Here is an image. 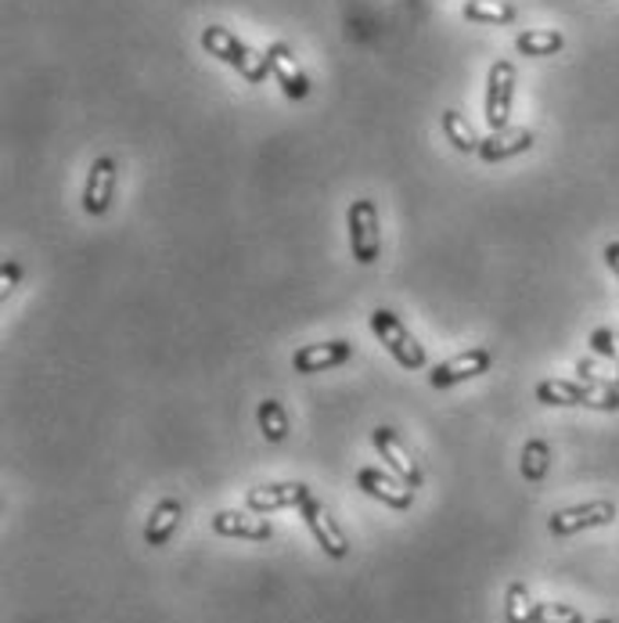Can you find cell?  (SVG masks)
I'll use <instances>...</instances> for the list:
<instances>
[{
  "label": "cell",
  "instance_id": "obj_1",
  "mask_svg": "<svg viewBox=\"0 0 619 623\" xmlns=\"http://www.w3.org/2000/svg\"><path fill=\"white\" fill-rule=\"evenodd\" d=\"M202 47L210 51L213 58H221L224 65H230L235 73H241L249 84H263L270 80V62L260 51H252L245 41H238L227 25H205L202 30Z\"/></svg>",
  "mask_w": 619,
  "mask_h": 623
},
{
  "label": "cell",
  "instance_id": "obj_2",
  "mask_svg": "<svg viewBox=\"0 0 619 623\" xmlns=\"http://www.w3.org/2000/svg\"><path fill=\"white\" fill-rule=\"evenodd\" d=\"M537 400L548 408H590V411H619V389H598L573 379H544L537 386Z\"/></svg>",
  "mask_w": 619,
  "mask_h": 623
},
{
  "label": "cell",
  "instance_id": "obj_3",
  "mask_svg": "<svg viewBox=\"0 0 619 623\" xmlns=\"http://www.w3.org/2000/svg\"><path fill=\"white\" fill-rule=\"evenodd\" d=\"M371 332L379 335V343L390 349V354L404 365L407 371H421L425 365H429V357H425V346L415 340V335L407 332V324L399 321L393 310H371Z\"/></svg>",
  "mask_w": 619,
  "mask_h": 623
},
{
  "label": "cell",
  "instance_id": "obj_4",
  "mask_svg": "<svg viewBox=\"0 0 619 623\" xmlns=\"http://www.w3.org/2000/svg\"><path fill=\"white\" fill-rule=\"evenodd\" d=\"M346 227H350V253L357 264H375L382 256V224H379V210L371 199H357L346 213Z\"/></svg>",
  "mask_w": 619,
  "mask_h": 623
},
{
  "label": "cell",
  "instance_id": "obj_5",
  "mask_svg": "<svg viewBox=\"0 0 619 623\" xmlns=\"http://www.w3.org/2000/svg\"><path fill=\"white\" fill-rule=\"evenodd\" d=\"M511 101H515V65L511 62H494L486 76V126L489 134L508 130L511 120Z\"/></svg>",
  "mask_w": 619,
  "mask_h": 623
},
{
  "label": "cell",
  "instance_id": "obj_6",
  "mask_svg": "<svg viewBox=\"0 0 619 623\" xmlns=\"http://www.w3.org/2000/svg\"><path fill=\"white\" fill-rule=\"evenodd\" d=\"M300 512H303V523L310 526V534H314V541L320 544V552H325L328 559H346V555H350V541H346L339 523L331 519L325 501H317L314 494H310L300 504Z\"/></svg>",
  "mask_w": 619,
  "mask_h": 623
},
{
  "label": "cell",
  "instance_id": "obj_7",
  "mask_svg": "<svg viewBox=\"0 0 619 623\" xmlns=\"http://www.w3.org/2000/svg\"><path fill=\"white\" fill-rule=\"evenodd\" d=\"M489 365H494V354H489L486 346H472V349H464V354L443 360V365H436L429 371V386L432 389H450L464 379H480V375L489 371Z\"/></svg>",
  "mask_w": 619,
  "mask_h": 623
},
{
  "label": "cell",
  "instance_id": "obj_8",
  "mask_svg": "<svg viewBox=\"0 0 619 623\" xmlns=\"http://www.w3.org/2000/svg\"><path fill=\"white\" fill-rule=\"evenodd\" d=\"M612 519H616V504L612 501H587V504H573V509L554 512L548 530L554 537H573V534H579V530L609 526Z\"/></svg>",
  "mask_w": 619,
  "mask_h": 623
},
{
  "label": "cell",
  "instance_id": "obj_9",
  "mask_svg": "<svg viewBox=\"0 0 619 623\" xmlns=\"http://www.w3.org/2000/svg\"><path fill=\"white\" fill-rule=\"evenodd\" d=\"M357 487L364 490L368 498L382 501L385 509H393V512H407L410 504H415V490H410L404 479H393L390 472L360 469V472H357Z\"/></svg>",
  "mask_w": 619,
  "mask_h": 623
},
{
  "label": "cell",
  "instance_id": "obj_10",
  "mask_svg": "<svg viewBox=\"0 0 619 623\" xmlns=\"http://www.w3.org/2000/svg\"><path fill=\"white\" fill-rule=\"evenodd\" d=\"M115 194V159L112 155H101V159L90 163L87 185H83V213L87 216H105Z\"/></svg>",
  "mask_w": 619,
  "mask_h": 623
},
{
  "label": "cell",
  "instance_id": "obj_11",
  "mask_svg": "<svg viewBox=\"0 0 619 623\" xmlns=\"http://www.w3.org/2000/svg\"><path fill=\"white\" fill-rule=\"evenodd\" d=\"M371 444H375V450H379V458H385V465H390V469L404 479V483L415 490V487H421V465L410 458L407 454V447L399 444V436L390 430V425H379L375 433H371Z\"/></svg>",
  "mask_w": 619,
  "mask_h": 623
},
{
  "label": "cell",
  "instance_id": "obj_12",
  "mask_svg": "<svg viewBox=\"0 0 619 623\" xmlns=\"http://www.w3.org/2000/svg\"><path fill=\"white\" fill-rule=\"evenodd\" d=\"M267 62H270V76L281 84V90H285V98L292 101H303L310 94V80L306 73L300 69V62H295L292 47L285 41H274L267 47Z\"/></svg>",
  "mask_w": 619,
  "mask_h": 623
},
{
  "label": "cell",
  "instance_id": "obj_13",
  "mask_svg": "<svg viewBox=\"0 0 619 623\" xmlns=\"http://www.w3.org/2000/svg\"><path fill=\"white\" fill-rule=\"evenodd\" d=\"M353 357V343L346 340H328V343H310L300 346L292 354V368L300 375H314V371H328V368H339L346 360Z\"/></svg>",
  "mask_w": 619,
  "mask_h": 623
},
{
  "label": "cell",
  "instance_id": "obj_14",
  "mask_svg": "<svg viewBox=\"0 0 619 623\" xmlns=\"http://www.w3.org/2000/svg\"><path fill=\"white\" fill-rule=\"evenodd\" d=\"M310 498V487L306 483H263V487H252L245 494V509L249 512H278V509H300V504Z\"/></svg>",
  "mask_w": 619,
  "mask_h": 623
},
{
  "label": "cell",
  "instance_id": "obj_15",
  "mask_svg": "<svg viewBox=\"0 0 619 623\" xmlns=\"http://www.w3.org/2000/svg\"><path fill=\"white\" fill-rule=\"evenodd\" d=\"M213 534L221 537H238V541H270L274 537V526L267 523L260 512H216L213 515Z\"/></svg>",
  "mask_w": 619,
  "mask_h": 623
},
{
  "label": "cell",
  "instance_id": "obj_16",
  "mask_svg": "<svg viewBox=\"0 0 619 623\" xmlns=\"http://www.w3.org/2000/svg\"><path fill=\"white\" fill-rule=\"evenodd\" d=\"M530 148H533V130H497V134L480 141V152L475 155H480L483 163H505Z\"/></svg>",
  "mask_w": 619,
  "mask_h": 623
},
{
  "label": "cell",
  "instance_id": "obj_17",
  "mask_svg": "<svg viewBox=\"0 0 619 623\" xmlns=\"http://www.w3.org/2000/svg\"><path fill=\"white\" fill-rule=\"evenodd\" d=\"M180 515H184V504H180L177 498H162L159 504H155L151 515H148V526H145V541L151 544V548H162V544L177 534Z\"/></svg>",
  "mask_w": 619,
  "mask_h": 623
},
{
  "label": "cell",
  "instance_id": "obj_18",
  "mask_svg": "<svg viewBox=\"0 0 619 623\" xmlns=\"http://www.w3.org/2000/svg\"><path fill=\"white\" fill-rule=\"evenodd\" d=\"M565 47V36L559 30H526L515 36V51L526 58H551Z\"/></svg>",
  "mask_w": 619,
  "mask_h": 623
},
{
  "label": "cell",
  "instance_id": "obj_19",
  "mask_svg": "<svg viewBox=\"0 0 619 623\" xmlns=\"http://www.w3.org/2000/svg\"><path fill=\"white\" fill-rule=\"evenodd\" d=\"M464 19L483 25H508L515 22V4H508V0H464Z\"/></svg>",
  "mask_w": 619,
  "mask_h": 623
},
{
  "label": "cell",
  "instance_id": "obj_20",
  "mask_svg": "<svg viewBox=\"0 0 619 623\" xmlns=\"http://www.w3.org/2000/svg\"><path fill=\"white\" fill-rule=\"evenodd\" d=\"M443 134H447L450 145H454L458 152H464V155H469V152H480V141H483V137L475 134L472 123L464 120L458 109H447V112H443Z\"/></svg>",
  "mask_w": 619,
  "mask_h": 623
},
{
  "label": "cell",
  "instance_id": "obj_21",
  "mask_svg": "<svg viewBox=\"0 0 619 623\" xmlns=\"http://www.w3.org/2000/svg\"><path fill=\"white\" fill-rule=\"evenodd\" d=\"M519 469H522L526 483H540V479L548 476V469H551V447L544 444V440H530V444L522 447Z\"/></svg>",
  "mask_w": 619,
  "mask_h": 623
},
{
  "label": "cell",
  "instance_id": "obj_22",
  "mask_svg": "<svg viewBox=\"0 0 619 623\" xmlns=\"http://www.w3.org/2000/svg\"><path fill=\"white\" fill-rule=\"evenodd\" d=\"M505 620L508 623H537V602L530 599L526 583H508V599H505Z\"/></svg>",
  "mask_w": 619,
  "mask_h": 623
},
{
  "label": "cell",
  "instance_id": "obj_23",
  "mask_svg": "<svg viewBox=\"0 0 619 623\" xmlns=\"http://www.w3.org/2000/svg\"><path fill=\"white\" fill-rule=\"evenodd\" d=\"M256 419H260V433H263V440H270V444H281V440L289 436V414L278 400H263Z\"/></svg>",
  "mask_w": 619,
  "mask_h": 623
},
{
  "label": "cell",
  "instance_id": "obj_24",
  "mask_svg": "<svg viewBox=\"0 0 619 623\" xmlns=\"http://www.w3.org/2000/svg\"><path fill=\"white\" fill-rule=\"evenodd\" d=\"M537 623H587L584 613L562 602H537Z\"/></svg>",
  "mask_w": 619,
  "mask_h": 623
},
{
  "label": "cell",
  "instance_id": "obj_25",
  "mask_svg": "<svg viewBox=\"0 0 619 623\" xmlns=\"http://www.w3.org/2000/svg\"><path fill=\"white\" fill-rule=\"evenodd\" d=\"M590 349H595L598 357L616 360V365H619V332H612V329H595V332H590Z\"/></svg>",
  "mask_w": 619,
  "mask_h": 623
},
{
  "label": "cell",
  "instance_id": "obj_26",
  "mask_svg": "<svg viewBox=\"0 0 619 623\" xmlns=\"http://www.w3.org/2000/svg\"><path fill=\"white\" fill-rule=\"evenodd\" d=\"M19 281H22V267L11 259V264H4V270H0V296L8 300V296L19 289Z\"/></svg>",
  "mask_w": 619,
  "mask_h": 623
},
{
  "label": "cell",
  "instance_id": "obj_27",
  "mask_svg": "<svg viewBox=\"0 0 619 623\" xmlns=\"http://www.w3.org/2000/svg\"><path fill=\"white\" fill-rule=\"evenodd\" d=\"M605 264H609V270H612L616 281H619V242H609V245H605Z\"/></svg>",
  "mask_w": 619,
  "mask_h": 623
},
{
  "label": "cell",
  "instance_id": "obj_28",
  "mask_svg": "<svg viewBox=\"0 0 619 623\" xmlns=\"http://www.w3.org/2000/svg\"><path fill=\"white\" fill-rule=\"evenodd\" d=\"M595 623H616V620H609V616H601V620H595Z\"/></svg>",
  "mask_w": 619,
  "mask_h": 623
}]
</instances>
